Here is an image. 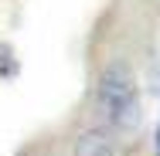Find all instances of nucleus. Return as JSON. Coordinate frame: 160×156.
Here are the masks:
<instances>
[{"label": "nucleus", "mask_w": 160, "mask_h": 156, "mask_svg": "<svg viewBox=\"0 0 160 156\" xmlns=\"http://www.w3.org/2000/svg\"><path fill=\"white\" fill-rule=\"evenodd\" d=\"M96 102H99L102 119L116 129H129V125L140 122V88H136L129 64L109 61L102 68L99 85H96Z\"/></svg>", "instance_id": "f257e3e1"}, {"label": "nucleus", "mask_w": 160, "mask_h": 156, "mask_svg": "<svg viewBox=\"0 0 160 156\" xmlns=\"http://www.w3.org/2000/svg\"><path fill=\"white\" fill-rule=\"evenodd\" d=\"M72 156H116V146H112V139H109L102 129H85V132L75 139Z\"/></svg>", "instance_id": "f03ea898"}, {"label": "nucleus", "mask_w": 160, "mask_h": 156, "mask_svg": "<svg viewBox=\"0 0 160 156\" xmlns=\"http://www.w3.org/2000/svg\"><path fill=\"white\" fill-rule=\"evenodd\" d=\"M0 75H17V61H14V51H10V44H0Z\"/></svg>", "instance_id": "7ed1b4c3"}, {"label": "nucleus", "mask_w": 160, "mask_h": 156, "mask_svg": "<svg viewBox=\"0 0 160 156\" xmlns=\"http://www.w3.org/2000/svg\"><path fill=\"white\" fill-rule=\"evenodd\" d=\"M153 143H157V156H160V125H157V139Z\"/></svg>", "instance_id": "20e7f679"}]
</instances>
